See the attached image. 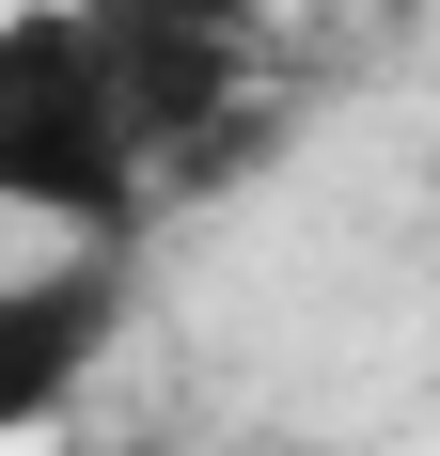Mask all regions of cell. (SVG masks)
<instances>
[{
	"label": "cell",
	"instance_id": "obj_1",
	"mask_svg": "<svg viewBox=\"0 0 440 456\" xmlns=\"http://www.w3.org/2000/svg\"><path fill=\"white\" fill-rule=\"evenodd\" d=\"M158 189V110L94 0H16L0 16V221L126 236Z\"/></svg>",
	"mask_w": 440,
	"mask_h": 456
},
{
	"label": "cell",
	"instance_id": "obj_2",
	"mask_svg": "<svg viewBox=\"0 0 440 456\" xmlns=\"http://www.w3.org/2000/svg\"><path fill=\"white\" fill-rule=\"evenodd\" d=\"M126 346V236H63L47 268L0 283V456L47 441Z\"/></svg>",
	"mask_w": 440,
	"mask_h": 456
}]
</instances>
